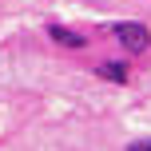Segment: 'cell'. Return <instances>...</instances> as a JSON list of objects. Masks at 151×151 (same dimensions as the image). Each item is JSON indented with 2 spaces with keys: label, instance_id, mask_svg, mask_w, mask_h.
Instances as JSON below:
<instances>
[{
  "label": "cell",
  "instance_id": "obj_1",
  "mask_svg": "<svg viewBox=\"0 0 151 151\" xmlns=\"http://www.w3.org/2000/svg\"><path fill=\"white\" fill-rule=\"evenodd\" d=\"M111 36L119 40L127 52H147V44H151L147 24H135V20H127V24H111Z\"/></svg>",
  "mask_w": 151,
  "mask_h": 151
},
{
  "label": "cell",
  "instance_id": "obj_2",
  "mask_svg": "<svg viewBox=\"0 0 151 151\" xmlns=\"http://www.w3.org/2000/svg\"><path fill=\"white\" fill-rule=\"evenodd\" d=\"M48 36H52L56 44H64V48H83V44H88V40H83L80 32H72V28H64V24H52V28H48Z\"/></svg>",
  "mask_w": 151,
  "mask_h": 151
},
{
  "label": "cell",
  "instance_id": "obj_3",
  "mask_svg": "<svg viewBox=\"0 0 151 151\" xmlns=\"http://www.w3.org/2000/svg\"><path fill=\"white\" fill-rule=\"evenodd\" d=\"M96 72L104 80H111V83H127V64H99Z\"/></svg>",
  "mask_w": 151,
  "mask_h": 151
},
{
  "label": "cell",
  "instance_id": "obj_4",
  "mask_svg": "<svg viewBox=\"0 0 151 151\" xmlns=\"http://www.w3.org/2000/svg\"><path fill=\"white\" fill-rule=\"evenodd\" d=\"M127 151H151V139H139V143H131Z\"/></svg>",
  "mask_w": 151,
  "mask_h": 151
}]
</instances>
